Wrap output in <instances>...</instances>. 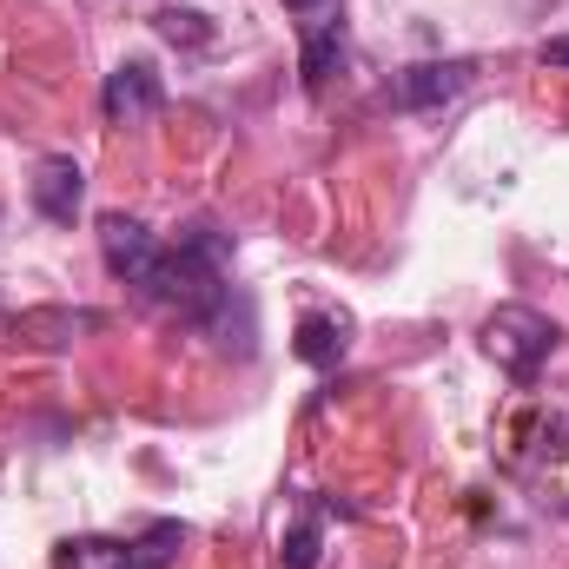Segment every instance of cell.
<instances>
[{
    "label": "cell",
    "mask_w": 569,
    "mask_h": 569,
    "mask_svg": "<svg viewBox=\"0 0 569 569\" xmlns=\"http://www.w3.org/2000/svg\"><path fill=\"white\" fill-rule=\"evenodd\" d=\"M159 107H166V87H159V67H152V60H120V67L107 73V87H100L107 127H140Z\"/></svg>",
    "instance_id": "cell-4"
},
{
    "label": "cell",
    "mask_w": 569,
    "mask_h": 569,
    "mask_svg": "<svg viewBox=\"0 0 569 569\" xmlns=\"http://www.w3.org/2000/svg\"><path fill=\"white\" fill-rule=\"evenodd\" d=\"M186 543V523L159 517L140 537H67L53 550V569H166Z\"/></svg>",
    "instance_id": "cell-2"
},
{
    "label": "cell",
    "mask_w": 569,
    "mask_h": 569,
    "mask_svg": "<svg viewBox=\"0 0 569 569\" xmlns=\"http://www.w3.org/2000/svg\"><path fill=\"white\" fill-rule=\"evenodd\" d=\"M537 60H543V67H569V33H563V40H543V53H537Z\"/></svg>",
    "instance_id": "cell-13"
},
{
    "label": "cell",
    "mask_w": 569,
    "mask_h": 569,
    "mask_svg": "<svg viewBox=\"0 0 569 569\" xmlns=\"http://www.w3.org/2000/svg\"><path fill=\"white\" fill-rule=\"evenodd\" d=\"M152 33H159L166 47H186V53H199V47L219 40V27H212L199 7H159V13H152Z\"/></svg>",
    "instance_id": "cell-10"
},
{
    "label": "cell",
    "mask_w": 569,
    "mask_h": 569,
    "mask_svg": "<svg viewBox=\"0 0 569 569\" xmlns=\"http://www.w3.org/2000/svg\"><path fill=\"white\" fill-rule=\"evenodd\" d=\"M338 60H345V20H338V13L305 20V47H298V80H305V93H318V87L338 73Z\"/></svg>",
    "instance_id": "cell-8"
},
{
    "label": "cell",
    "mask_w": 569,
    "mask_h": 569,
    "mask_svg": "<svg viewBox=\"0 0 569 569\" xmlns=\"http://www.w3.org/2000/svg\"><path fill=\"white\" fill-rule=\"evenodd\" d=\"M345 345H351V318H345V311H305L298 331H291V351H298L311 371H331V365L345 358Z\"/></svg>",
    "instance_id": "cell-9"
},
{
    "label": "cell",
    "mask_w": 569,
    "mask_h": 569,
    "mask_svg": "<svg viewBox=\"0 0 569 569\" xmlns=\"http://www.w3.org/2000/svg\"><path fill=\"white\" fill-rule=\"evenodd\" d=\"M100 311H27V318H0V331H47L40 345H67L73 331H93Z\"/></svg>",
    "instance_id": "cell-11"
},
{
    "label": "cell",
    "mask_w": 569,
    "mask_h": 569,
    "mask_svg": "<svg viewBox=\"0 0 569 569\" xmlns=\"http://www.w3.org/2000/svg\"><path fill=\"white\" fill-rule=\"evenodd\" d=\"M100 252H107V272L127 284L146 279V266H152V252H159V239L146 232L140 219H127V212H107L100 219Z\"/></svg>",
    "instance_id": "cell-7"
},
{
    "label": "cell",
    "mask_w": 569,
    "mask_h": 569,
    "mask_svg": "<svg viewBox=\"0 0 569 569\" xmlns=\"http://www.w3.org/2000/svg\"><path fill=\"white\" fill-rule=\"evenodd\" d=\"M33 212L40 219H53V226H73L80 219V199H87V172H80V159H67V152H47L40 166H33Z\"/></svg>",
    "instance_id": "cell-6"
},
{
    "label": "cell",
    "mask_w": 569,
    "mask_h": 569,
    "mask_svg": "<svg viewBox=\"0 0 569 569\" xmlns=\"http://www.w3.org/2000/svg\"><path fill=\"white\" fill-rule=\"evenodd\" d=\"M477 80V60H418L391 80V107L405 113H430V107H450L463 87Z\"/></svg>",
    "instance_id": "cell-5"
},
{
    "label": "cell",
    "mask_w": 569,
    "mask_h": 569,
    "mask_svg": "<svg viewBox=\"0 0 569 569\" xmlns=\"http://www.w3.org/2000/svg\"><path fill=\"white\" fill-rule=\"evenodd\" d=\"M284 7H291V13H318L325 0H284Z\"/></svg>",
    "instance_id": "cell-14"
},
{
    "label": "cell",
    "mask_w": 569,
    "mask_h": 569,
    "mask_svg": "<svg viewBox=\"0 0 569 569\" xmlns=\"http://www.w3.org/2000/svg\"><path fill=\"white\" fill-rule=\"evenodd\" d=\"M146 305L172 311L179 325H199L212 331L232 305V284H226V239H212V226H192L179 246H159L146 279L133 284Z\"/></svg>",
    "instance_id": "cell-1"
},
{
    "label": "cell",
    "mask_w": 569,
    "mask_h": 569,
    "mask_svg": "<svg viewBox=\"0 0 569 569\" xmlns=\"http://www.w3.org/2000/svg\"><path fill=\"white\" fill-rule=\"evenodd\" d=\"M557 345H563V331H557L543 311H530V305H497V311L483 318V351H490V365L510 371L517 385H530V378L550 365Z\"/></svg>",
    "instance_id": "cell-3"
},
{
    "label": "cell",
    "mask_w": 569,
    "mask_h": 569,
    "mask_svg": "<svg viewBox=\"0 0 569 569\" xmlns=\"http://www.w3.org/2000/svg\"><path fill=\"white\" fill-rule=\"evenodd\" d=\"M318 550H325V530H318V517L305 510V517L284 530V550H279V557H284V569H318Z\"/></svg>",
    "instance_id": "cell-12"
}]
</instances>
